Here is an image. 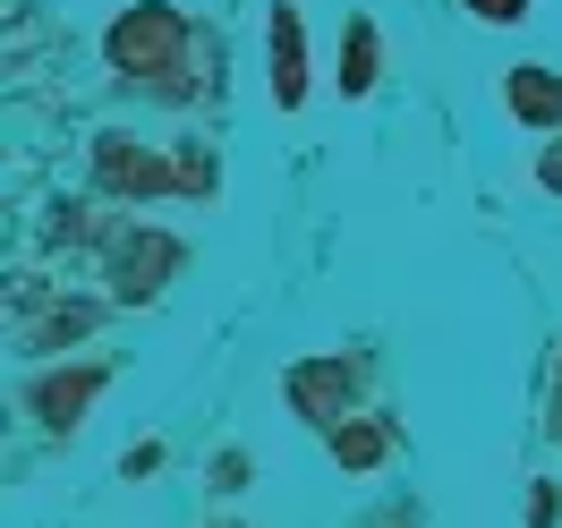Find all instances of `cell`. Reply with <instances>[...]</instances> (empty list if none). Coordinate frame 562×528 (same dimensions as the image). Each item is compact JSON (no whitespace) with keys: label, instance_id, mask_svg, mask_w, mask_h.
<instances>
[{"label":"cell","instance_id":"6da1fadb","mask_svg":"<svg viewBox=\"0 0 562 528\" xmlns=\"http://www.w3.org/2000/svg\"><path fill=\"white\" fill-rule=\"evenodd\" d=\"M103 52H111V69L128 77V86H171L179 60H188V18H179L171 0H137V9L111 18Z\"/></svg>","mask_w":562,"mask_h":528},{"label":"cell","instance_id":"7a4b0ae2","mask_svg":"<svg viewBox=\"0 0 562 528\" xmlns=\"http://www.w3.org/2000/svg\"><path fill=\"white\" fill-rule=\"evenodd\" d=\"M171 273H179V239H171V231L128 222V231L111 239V282H120V299H128V307H137V299H154Z\"/></svg>","mask_w":562,"mask_h":528},{"label":"cell","instance_id":"3957f363","mask_svg":"<svg viewBox=\"0 0 562 528\" xmlns=\"http://www.w3.org/2000/svg\"><path fill=\"white\" fill-rule=\"evenodd\" d=\"M94 179L111 196H162V188H179V162L145 154L137 137H94Z\"/></svg>","mask_w":562,"mask_h":528},{"label":"cell","instance_id":"277c9868","mask_svg":"<svg viewBox=\"0 0 562 528\" xmlns=\"http://www.w3.org/2000/svg\"><path fill=\"white\" fill-rule=\"evenodd\" d=\"M265 77H273V103L281 111L307 103V26H299V9H290V0L265 18Z\"/></svg>","mask_w":562,"mask_h":528},{"label":"cell","instance_id":"5b68a950","mask_svg":"<svg viewBox=\"0 0 562 528\" xmlns=\"http://www.w3.org/2000/svg\"><path fill=\"white\" fill-rule=\"evenodd\" d=\"M350 358H307V367H290V409L316 426H341L350 418Z\"/></svg>","mask_w":562,"mask_h":528},{"label":"cell","instance_id":"8992f818","mask_svg":"<svg viewBox=\"0 0 562 528\" xmlns=\"http://www.w3.org/2000/svg\"><path fill=\"white\" fill-rule=\"evenodd\" d=\"M94 392H103V367H60V375H35V384H26V409L60 435V426H77L94 409Z\"/></svg>","mask_w":562,"mask_h":528},{"label":"cell","instance_id":"52a82bcc","mask_svg":"<svg viewBox=\"0 0 562 528\" xmlns=\"http://www.w3.org/2000/svg\"><path fill=\"white\" fill-rule=\"evenodd\" d=\"M503 103H512V120H528V128H554L562 120V77L537 69V60H520V69L503 77Z\"/></svg>","mask_w":562,"mask_h":528},{"label":"cell","instance_id":"ba28073f","mask_svg":"<svg viewBox=\"0 0 562 528\" xmlns=\"http://www.w3.org/2000/svg\"><path fill=\"white\" fill-rule=\"evenodd\" d=\"M375 69H384V35H375V18H350V26H341V77H333V86H341V94H375Z\"/></svg>","mask_w":562,"mask_h":528},{"label":"cell","instance_id":"9c48e42d","mask_svg":"<svg viewBox=\"0 0 562 528\" xmlns=\"http://www.w3.org/2000/svg\"><path fill=\"white\" fill-rule=\"evenodd\" d=\"M384 452H392V426H375V418H341L333 426V460H341V469H375Z\"/></svg>","mask_w":562,"mask_h":528},{"label":"cell","instance_id":"30bf717a","mask_svg":"<svg viewBox=\"0 0 562 528\" xmlns=\"http://www.w3.org/2000/svg\"><path fill=\"white\" fill-rule=\"evenodd\" d=\"M86 324H94V307H86V299H60V307L35 324V350H60V341H77Z\"/></svg>","mask_w":562,"mask_h":528},{"label":"cell","instance_id":"8fae6325","mask_svg":"<svg viewBox=\"0 0 562 528\" xmlns=\"http://www.w3.org/2000/svg\"><path fill=\"white\" fill-rule=\"evenodd\" d=\"M460 9H469L477 26H520L528 18V0H460Z\"/></svg>","mask_w":562,"mask_h":528},{"label":"cell","instance_id":"7c38bea8","mask_svg":"<svg viewBox=\"0 0 562 528\" xmlns=\"http://www.w3.org/2000/svg\"><path fill=\"white\" fill-rule=\"evenodd\" d=\"M554 520H562V486L546 478V486L528 494V528H554Z\"/></svg>","mask_w":562,"mask_h":528},{"label":"cell","instance_id":"4fadbf2b","mask_svg":"<svg viewBox=\"0 0 562 528\" xmlns=\"http://www.w3.org/2000/svg\"><path fill=\"white\" fill-rule=\"evenodd\" d=\"M154 469H162V443H128L120 452V478H154Z\"/></svg>","mask_w":562,"mask_h":528},{"label":"cell","instance_id":"5bb4252c","mask_svg":"<svg viewBox=\"0 0 562 528\" xmlns=\"http://www.w3.org/2000/svg\"><path fill=\"white\" fill-rule=\"evenodd\" d=\"M537 188H554V196H562V145H546V154H537Z\"/></svg>","mask_w":562,"mask_h":528},{"label":"cell","instance_id":"9a60e30c","mask_svg":"<svg viewBox=\"0 0 562 528\" xmlns=\"http://www.w3.org/2000/svg\"><path fill=\"white\" fill-rule=\"evenodd\" d=\"M554 435H562V367H554Z\"/></svg>","mask_w":562,"mask_h":528}]
</instances>
